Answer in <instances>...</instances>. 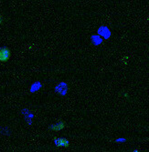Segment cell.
<instances>
[{
    "mask_svg": "<svg viewBox=\"0 0 149 152\" xmlns=\"http://www.w3.org/2000/svg\"><path fill=\"white\" fill-rule=\"evenodd\" d=\"M11 57V51L9 48L4 47L0 48V62H7Z\"/></svg>",
    "mask_w": 149,
    "mask_h": 152,
    "instance_id": "6da1fadb",
    "label": "cell"
},
{
    "mask_svg": "<svg viewBox=\"0 0 149 152\" xmlns=\"http://www.w3.org/2000/svg\"><path fill=\"white\" fill-rule=\"evenodd\" d=\"M54 143H55L56 146H58V147H63V148H66V147H68L70 145L69 140H66V139H63V137L55 139V140H54Z\"/></svg>",
    "mask_w": 149,
    "mask_h": 152,
    "instance_id": "7a4b0ae2",
    "label": "cell"
},
{
    "mask_svg": "<svg viewBox=\"0 0 149 152\" xmlns=\"http://www.w3.org/2000/svg\"><path fill=\"white\" fill-rule=\"evenodd\" d=\"M64 127H65V126H64V124L61 123V122H60V123L55 124V125H52V126H51V129H52L53 130L58 131V130H60V129H64Z\"/></svg>",
    "mask_w": 149,
    "mask_h": 152,
    "instance_id": "3957f363",
    "label": "cell"
},
{
    "mask_svg": "<svg viewBox=\"0 0 149 152\" xmlns=\"http://www.w3.org/2000/svg\"><path fill=\"white\" fill-rule=\"evenodd\" d=\"M134 152H140V151H139V150H134Z\"/></svg>",
    "mask_w": 149,
    "mask_h": 152,
    "instance_id": "277c9868",
    "label": "cell"
}]
</instances>
